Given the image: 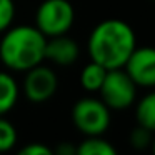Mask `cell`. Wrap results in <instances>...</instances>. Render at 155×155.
<instances>
[{"mask_svg": "<svg viewBox=\"0 0 155 155\" xmlns=\"http://www.w3.org/2000/svg\"><path fill=\"white\" fill-rule=\"evenodd\" d=\"M47 37L35 25H12L0 38V62L8 72H27L45 62Z\"/></svg>", "mask_w": 155, "mask_h": 155, "instance_id": "7a4b0ae2", "label": "cell"}, {"mask_svg": "<svg viewBox=\"0 0 155 155\" xmlns=\"http://www.w3.org/2000/svg\"><path fill=\"white\" fill-rule=\"evenodd\" d=\"M80 57V47L77 40L65 35L47 38V47H45V60L58 67H70Z\"/></svg>", "mask_w": 155, "mask_h": 155, "instance_id": "ba28073f", "label": "cell"}, {"mask_svg": "<svg viewBox=\"0 0 155 155\" xmlns=\"http://www.w3.org/2000/svg\"><path fill=\"white\" fill-rule=\"evenodd\" d=\"M58 90V75L44 62L25 72L22 82V94L32 104L48 102Z\"/></svg>", "mask_w": 155, "mask_h": 155, "instance_id": "8992f818", "label": "cell"}, {"mask_svg": "<svg viewBox=\"0 0 155 155\" xmlns=\"http://www.w3.org/2000/svg\"><path fill=\"white\" fill-rule=\"evenodd\" d=\"M110 108L102 98L84 97L72 107V122L75 128L85 137H98L108 130L112 122Z\"/></svg>", "mask_w": 155, "mask_h": 155, "instance_id": "3957f363", "label": "cell"}, {"mask_svg": "<svg viewBox=\"0 0 155 155\" xmlns=\"http://www.w3.org/2000/svg\"><path fill=\"white\" fill-rule=\"evenodd\" d=\"M18 142V134L15 125L5 115H0V153L14 150Z\"/></svg>", "mask_w": 155, "mask_h": 155, "instance_id": "4fadbf2b", "label": "cell"}, {"mask_svg": "<svg viewBox=\"0 0 155 155\" xmlns=\"http://www.w3.org/2000/svg\"><path fill=\"white\" fill-rule=\"evenodd\" d=\"M17 155H55L54 148H50L48 145L40 143V142H32L27 143L17 152Z\"/></svg>", "mask_w": 155, "mask_h": 155, "instance_id": "2e32d148", "label": "cell"}, {"mask_svg": "<svg viewBox=\"0 0 155 155\" xmlns=\"http://www.w3.org/2000/svg\"><path fill=\"white\" fill-rule=\"evenodd\" d=\"M75 24V8L68 0H44L35 12V27L47 38L65 35Z\"/></svg>", "mask_w": 155, "mask_h": 155, "instance_id": "277c9868", "label": "cell"}, {"mask_svg": "<svg viewBox=\"0 0 155 155\" xmlns=\"http://www.w3.org/2000/svg\"><path fill=\"white\" fill-rule=\"evenodd\" d=\"M135 48L137 37L134 28L118 18H107L97 24L87 42L90 60L100 64L107 70L124 68Z\"/></svg>", "mask_w": 155, "mask_h": 155, "instance_id": "6da1fadb", "label": "cell"}, {"mask_svg": "<svg viewBox=\"0 0 155 155\" xmlns=\"http://www.w3.org/2000/svg\"><path fill=\"white\" fill-rule=\"evenodd\" d=\"M137 88L138 87L124 68H114V70H107L98 94L102 102L110 110H127L135 104Z\"/></svg>", "mask_w": 155, "mask_h": 155, "instance_id": "5b68a950", "label": "cell"}, {"mask_svg": "<svg viewBox=\"0 0 155 155\" xmlns=\"http://www.w3.org/2000/svg\"><path fill=\"white\" fill-rule=\"evenodd\" d=\"M150 148H152V155H155V135H153V140H152Z\"/></svg>", "mask_w": 155, "mask_h": 155, "instance_id": "ac0fdd59", "label": "cell"}, {"mask_svg": "<svg viewBox=\"0 0 155 155\" xmlns=\"http://www.w3.org/2000/svg\"><path fill=\"white\" fill-rule=\"evenodd\" d=\"M135 118L138 125L155 134V90H152L150 94L138 100L135 107Z\"/></svg>", "mask_w": 155, "mask_h": 155, "instance_id": "8fae6325", "label": "cell"}, {"mask_svg": "<svg viewBox=\"0 0 155 155\" xmlns=\"http://www.w3.org/2000/svg\"><path fill=\"white\" fill-rule=\"evenodd\" d=\"M20 97V87H18L15 77L7 70H0V115H7L14 110Z\"/></svg>", "mask_w": 155, "mask_h": 155, "instance_id": "9c48e42d", "label": "cell"}, {"mask_svg": "<svg viewBox=\"0 0 155 155\" xmlns=\"http://www.w3.org/2000/svg\"><path fill=\"white\" fill-rule=\"evenodd\" d=\"M124 70L137 87L155 88V47H137L125 62Z\"/></svg>", "mask_w": 155, "mask_h": 155, "instance_id": "52a82bcc", "label": "cell"}, {"mask_svg": "<svg viewBox=\"0 0 155 155\" xmlns=\"http://www.w3.org/2000/svg\"><path fill=\"white\" fill-rule=\"evenodd\" d=\"M107 75V68L102 67L100 64L90 60L80 72V87L88 94H95L100 90L102 84Z\"/></svg>", "mask_w": 155, "mask_h": 155, "instance_id": "30bf717a", "label": "cell"}, {"mask_svg": "<svg viewBox=\"0 0 155 155\" xmlns=\"http://www.w3.org/2000/svg\"><path fill=\"white\" fill-rule=\"evenodd\" d=\"M153 132H150L148 128L142 127V125H137L134 130L130 132V137H128V142L130 145L135 148V150H145L152 145V140H153Z\"/></svg>", "mask_w": 155, "mask_h": 155, "instance_id": "5bb4252c", "label": "cell"}, {"mask_svg": "<svg viewBox=\"0 0 155 155\" xmlns=\"http://www.w3.org/2000/svg\"><path fill=\"white\" fill-rule=\"evenodd\" d=\"M77 155H118V152L110 142L98 135L82 140L77 145Z\"/></svg>", "mask_w": 155, "mask_h": 155, "instance_id": "7c38bea8", "label": "cell"}, {"mask_svg": "<svg viewBox=\"0 0 155 155\" xmlns=\"http://www.w3.org/2000/svg\"><path fill=\"white\" fill-rule=\"evenodd\" d=\"M54 153L55 155H77V145L70 143V142H60L54 148Z\"/></svg>", "mask_w": 155, "mask_h": 155, "instance_id": "e0dca14e", "label": "cell"}, {"mask_svg": "<svg viewBox=\"0 0 155 155\" xmlns=\"http://www.w3.org/2000/svg\"><path fill=\"white\" fill-rule=\"evenodd\" d=\"M17 14L15 0H0V35L12 27Z\"/></svg>", "mask_w": 155, "mask_h": 155, "instance_id": "9a60e30c", "label": "cell"}]
</instances>
